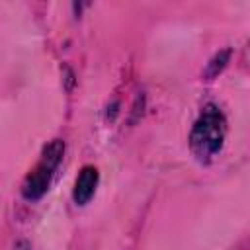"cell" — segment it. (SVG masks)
<instances>
[{
  "instance_id": "3957f363",
  "label": "cell",
  "mask_w": 250,
  "mask_h": 250,
  "mask_svg": "<svg viewBox=\"0 0 250 250\" xmlns=\"http://www.w3.org/2000/svg\"><path fill=\"white\" fill-rule=\"evenodd\" d=\"M98 182H100V174H98V168L96 166H82V170L78 172V178L74 182V189H72V199L76 205H86L94 193H96V188H98Z\"/></svg>"
},
{
  "instance_id": "7a4b0ae2",
  "label": "cell",
  "mask_w": 250,
  "mask_h": 250,
  "mask_svg": "<svg viewBox=\"0 0 250 250\" xmlns=\"http://www.w3.org/2000/svg\"><path fill=\"white\" fill-rule=\"evenodd\" d=\"M62 154H64V143L61 139L51 141L43 148L37 166L25 176V180L21 184V195H23V199L37 201L39 197H43V193L49 189V184H51V178H53L57 166L62 160Z\"/></svg>"
},
{
  "instance_id": "6da1fadb",
  "label": "cell",
  "mask_w": 250,
  "mask_h": 250,
  "mask_svg": "<svg viewBox=\"0 0 250 250\" xmlns=\"http://www.w3.org/2000/svg\"><path fill=\"white\" fill-rule=\"evenodd\" d=\"M227 135V119L223 111L217 105H205L197 121L193 123L191 135H189V148L191 154L207 164L217 156V152L223 148Z\"/></svg>"
},
{
  "instance_id": "277c9868",
  "label": "cell",
  "mask_w": 250,
  "mask_h": 250,
  "mask_svg": "<svg viewBox=\"0 0 250 250\" xmlns=\"http://www.w3.org/2000/svg\"><path fill=\"white\" fill-rule=\"evenodd\" d=\"M229 55H230V51L229 49H225V51H221L219 55H215V59L209 62V66H207V76H217L223 68H225V64H227V61H229Z\"/></svg>"
},
{
  "instance_id": "5b68a950",
  "label": "cell",
  "mask_w": 250,
  "mask_h": 250,
  "mask_svg": "<svg viewBox=\"0 0 250 250\" xmlns=\"http://www.w3.org/2000/svg\"><path fill=\"white\" fill-rule=\"evenodd\" d=\"M14 250H29V244H27V242H18V244L14 246Z\"/></svg>"
}]
</instances>
